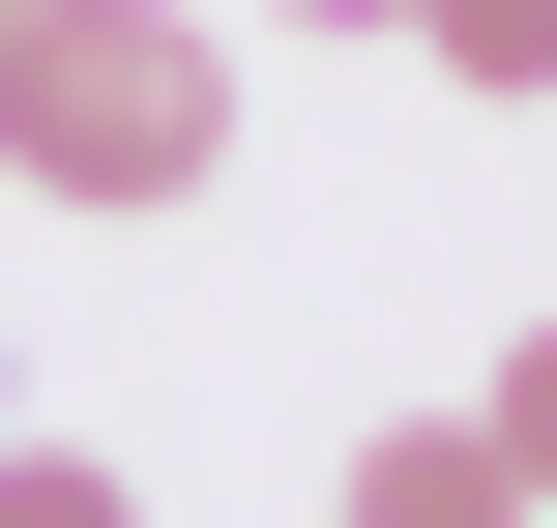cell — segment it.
Listing matches in <instances>:
<instances>
[{
  "mask_svg": "<svg viewBox=\"0 0 557 528\" xmlns=\"http://www.w3.org/2000/svg\"><path fill=\"white\" fill-rule=\"evenodd\" d=\"M352 528H529V500H499L470 412H382V441H352Z\"/></svg>",
  "mask_w": 557,
  "mask_h": 528,
  "instance_id": "7a4b0ae2",
  "label": "cell"
},
{
  "mask_svg": "<svg viewBox=\"0 0 557 528\" xmlns=\"http://www.w3.org/2000/svg\"><path fill=\"white\" fill-rule=\"evenodd\" d=\"M470 441H499V500H557V323L499 353V382H470Z\"/></svg>",
  "mask_w": 557,
  "mask_h": 528,
  "instance_id": "5b68a950",
  "label": "cell"
},
{
  "mask_svg": "<svg viewBox=\"0 0 557 528\" xmlns=\"http://www.w3.org/2000/svg\"><path fill=\"white\" fill-rule=\"evenodd\" d=\"M294 29H382V0H294Z\"/></svg>",
  "mask_w": 557,
  "mask_h": 528,
  "instance_id": "8992f818",
  "label": "cell"
},
{
  "mask_svg": "<svg viewBox=\"0 0 557 528\" xmlns=\"http://www.w3.org/2000/svg\"><path fill=\"white\" fill-rule=\"evenodd\" d=\"M0 528H147V500H117L88 441H29V412H0Z\"/></svg>",
  "mask_w": 557,
  "mask_h": 528,
  "instance_id": "277c9868",
  "label": "cell"
},
{
  "mask_svg": "<svg viewBox=\"0 0 557 528\" xmlns=\"http://www.w3.org/2000/svg\"><path fill=\"white\" fill-rule=\"evenodd\" d=\"M441 88H499V118H557V0H382Z\"/></svg>",
  "mask_w": 557,
  "mask_h": 528,
  "instance_id": "3957f363",
  "label": "cell"
},
{
  "mask_svg": "<svg viewBox=\"0 0 557 528\" xmlns=\"http://www.w3.org/2000/svg\"><path fill=\"white\" fill-rule=\"evenodd\" d=\"M0 176L29 206H206L235 176V29L206 0H0Z\"/></svg>",
  "mask_w": 557,
  "mask_h": 528,
  "instance_id": "6da1fadb",
  "label": "cell"
}]
</instances>
